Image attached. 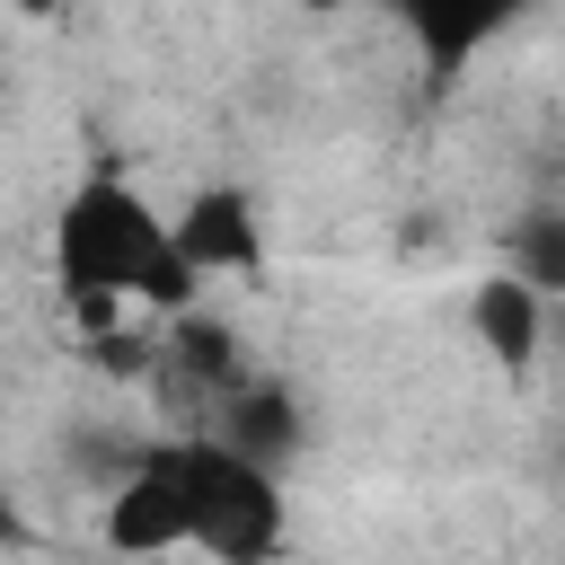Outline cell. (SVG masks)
Segmentation results:
<instances>
[{
  "instance_id": "1",
  "label": "cell",
  "mask_w": 565,
  "mask_h": 565,
  "mask_svg": "<svg viewBox=\"0 0 565 565\" xmlns=\"http://www.w3.org/2000/svg\"><path fill=\"white\" fill-rule=\"evenodd\" d=\"M53 274L71 309H159L194 318L203 274L177 256V221L150 212L124 177H79L62 221H53Z\"/></svg>"
},
{
  "instance_id": "2",
  "label": "cell",
  "mask_w": 565,
  "mask_h": 565,
  "mask_svg": "<svg viewBox=\"0 0 565 565\" xmlns=\"http://www.w3.org/2000/svg\"><path fill=\"white\" fill-rule=\"evenodd\" d=\"M185 494H194V547L221 565H265L282 547V477L221 450L212 433L185 441Z\"/></svg>"
},
{
  "instance_id": "3",
  "label": "cell",
  "mask_w": 565,
  "mask_h": 565,
  "mask_svg": "<svg viewBox=\"0 0 565 565\" xmlns=\"http://www.w3.org/2000/svg\"><path fill=\"white\" fill-rule=\"evenodd\" d=\"M106 547L124 565H150V556H177L194 547V494H185V441H141V459L115 477L106 494Z\"/></svg>"
},
{
  "instance_id": "4",
  "label": "cell",
  "mask_w": 565,
  "mask_h": 565,
  "mask_svg": "<svg viewBox=\"0 0 565 565\" xmlns=\"http://www.w3.org/2000/svg\"><path fill=\"white\" fill-rule=\"evenodd\" d=\"M168 221H177V256H185L203 282L265 265V221H256V203H247L238 185H203V194H185V212H168Z\"/></svg>"
},
{
  "instance_id": "5",
  "label": "cell",
  "mask_w": 565,
  "mask_h": 565,
  "mask_svg": "<svg viewBox=\"0 0 565 565\" xmlns=\"http://www.w3.org/2000/svg\"><path fill=\"white\" fill-rule=\"evenodd\" d=\"M221 450H238V459H256V468H282L291 450H300V406H291V388L282 380H238L221 406H212V424H203Z\"/></svg>"
},
{
  "instance_id": "6",
  "label": "cell",
  "mask_w": 565,
  "mask_h": 565,
  "mask_svg": "<svg viewBox=\"0 0 565 565\" xmlns=\"http://www.w3.org/2000/svg\"><path fill=\"white\" fill-rule=\"evenodd\" d=\"M468 327H477V344H486L503 371H530V362H539V291H530L521 274H486V282L468 291Z\"/></svg>"
},
{
  "instance_id": "7",
  "label": "cell",
  "mask_w": 565,
  "mask_h": 565,
  "mask_svg": "<svg viewBox=\"0 0 565 565\" xmlns=\"http://www.w3.org/2000/svg\"><path fill=\"white\" fill-rule=\"evenodd\" d=\"M406 35H415V44L433 53V71H441V79H459V71H468V53H477L486 35H503V9H468V18L415 9V18H406Z\"/></svg>"
},
{
  "instance_id": "8",
  "label": "cell",
  "mask_w": 565,
  "mask_h": 565,
  "mask_svg": "<svg viewBox=\"0 0 565 565\" xmlns=\"http://www.w3.org/2000/svg\"><path fill=\"white\" fill-rule=\"evenodd\" d=\"M503 274H521L539 300L565 291V212H530V221H512V265H503Z\"/></svg>"
}]
</instances>
